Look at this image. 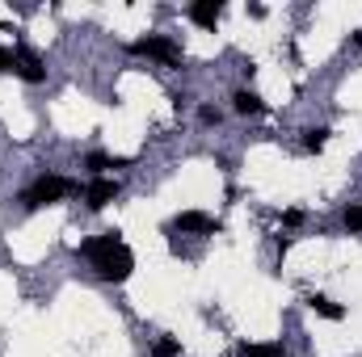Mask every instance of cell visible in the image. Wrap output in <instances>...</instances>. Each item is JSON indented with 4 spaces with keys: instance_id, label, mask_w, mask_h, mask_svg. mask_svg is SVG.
I'll return each instance as SVG.
<instances>
[{
    "instance_id": "ffe728a7",
    "label": "cell",
    "mask_w": 362,
    "mask_h": 357,
    "mask_svg": "<svg viewBox=\"0 0 362 357\" xmlns=\"http://www.w3.org/2000/svg\"><path fill=\"white\" fill-rule=\"evenodd\" d=\"M350 47H362V30H354V34H350Z\"/></svg>"
},
{
    "instance_id": "d6986e66",
    "label": "cell",
    "mask_w": 362,
    "mask_h": 357,
    "mask_svg": "<svg viewBox=\"0 0 362 357\" xmlns=\"http://www.w3.org/2000/svg\"><path fill=\"white\" fill-rule=\"evenodd\" d=\"M286 248H291V236H274V253H278V261L286 257Z\"/></svg>"
},
{
    "instance_id": "6da1fadb",
    "label": "cell",
    "mask_w": 362,
    "mask_h": 357,
    "mask_svg": "<svg viewBox=\"0 0 362 357\" xmlns=\"http://www.w3.org/2000/svg\"><path fill=\"white\" fill-rule=\"evenodd\" d=\"M72 193H81V185L68 177H59V173H42V177H34V185H25L21 189V210H42V206H55V202H64V198H72Z\"/></svg>"
},
{
    "instance_id": "5bb4252c",
    "label": "cell",
    "mask_w": 362,
    "mask_h": 357,
    "mask_svg": "<svg viewBox=\"0 0 362 357\" xmlns=\"http://www.w3.org/2000/svg\"><path fill=\"white\" fill-rule=\"evenodd\" d=\"M152 357H181V341L177 337H156L152 341Z\"/></svg>"
},
{
    "instance_id": "9c48e42d",
    "label": "cell",
    "mask_w": 362,
    "mask_h": 357,
    "mask_svg": "<svg viewBox=\"0 0 362 357\" xmlns=\"http://www.w3.org/2000/svg\"><path fill=\"white\" fill-rule=\"evenodd\" d=\"M303 303H308V311H316L320 320H329V324H341L346 320V307L341 303H333L329 294H320V290H312V294H303Z\"/></svg>"
},
{
    "instance_id": "30bf717a",
    "label": "cell",
    "mask_w": 362,
    "mask_h": 357,
    "mask_svg": "<svg viewBox=\"0 0 362 357\" xmlns=\"http://www.w3.org/2000/svg\"><path fill=\"white\" fill-rule=\"evenodd\" d=\"M232 109H236L240 118H257V114H266V101L253 89H236L232 92Z\"/></svg>"
},
{
    "instance_id": "7c38bea8",
    "label": "cell",
    "mask_w": 362,
    "mask_h": 357,
    "mask_svg": "<svg viewBox=\"0 0 362 357\" xmlns=\"http://www.w3.org/2000/svg\"><path fill=\"white\" fill-rule=\"evenodd\" d=\"M329 135H333L329 126H308V131H303V152H312V156H320V152L329 147Z\"/></svg>"
},
{
    "instance_id": "8992f818",
    "label": "cell",
    "mask_w": 362,
    "mask_h": 357,
    "mask_svg": "<svg viewBox=\"0 0 362 357\" xmlns=\"http://www.w3.org/2000/svg\"><path fill=\"white\" fill-rule=\"evenodd\" d=\"M114 248H122V231L114 227V231H101V236H93V240H81V248H76V257H85V261H101V257H110Z\"/></svg>"
},
{
    "instance_id": "3957f363",
    "label": "cell",
    "mask_w": 362,
    "mask_h": 357,
    "mask_svg": "<svg viewBox=\"0 0 362 357\" xmlns=\"http://www.w3.org/2000/svg\"><path fill=\"white\" fill-rule=\"evenodd\" d=\"M165 231H181V236H219L223 231V223L219 219H211L206 210H181L169 219V227Z\"/></svg>"
},
{
    "instance_id": "ac0fdd59",
    "label": "cell",
    "mask_w": 362,
    "mask_h": 357,
    "mask_svg": "<svg viewBox=\"0 0 362 357\" xmlns=\"http://www.w3.org/2000/svg\"><path fill=\"white\" fill-rule=\"evenodd\" d=\"M13 68H17V51L0 47V72H13Z\"/></svg>"
},
{
    "instance_id": "7a4b0ae2",
    "label": "cell",
    "mask_w": 362,
    "mask_h": 357,
    "mask_svg": "<svg viewBox=\"0 0 362 357\" xmlns=\"http://www.w3.org/2000/svg\"><path fill=\"white\" fill-rule=\"evenodd\" d=\"M131 55L156 59V63H165V68H181V63H185L181 47L169 38V34H144V38H135V42H131Z\"/></svg>"
},
{
    "instance_id": "277c9868",
    "label": "cell",
    "mask_w": 362,
    "mask_h": 357,
    "mask_svg": "<svg viewBox=\"0 0 362 357\" xmlns=\"http://www.w3.org/2000/svg\"><path fill=\"white\" fill-rule=\"evenodd\" d=\"M131 269H135V253H131L127 244H122V248H114L110 257L93 261V273H97L101 282H114V286H118V282H127V277H131Z\"/></svg>"
},
{
    "instance_id": "e0dca14e",
    "label": "cell",
    "mask_w": 362,
    "mask_h": 357,
    "mask_svg": "<svg viewBox=\"0 0 362 357\" xmlns=\"http://www.w3.org/2000/svg\"><path fill=\"white\" fill-rule=\"evenodd\" d=\"M308 223V214L299 210V206H291V210H282V227H303Z\"/></svg>"
},
{
    "instance_id": "2e32d148",
    "label": "cell",
    "mask_w": 362,
    "mask_h": 357,
    "mask_svg": "<svg viewBox=\"0 0 362 357\" xmlns=\"http://www.w3.org/2000/svg\"><path fill=\"white\" fill-rule=\"evenodd\" d=\"M240 353L245 357H286L282 345H240Z\"/></svg>"
},
{
    "instance_id": "5b68a950",
    "label": "cell",
    "mask_w": 362,
    "mask_h": 357,
    "mask_svg": "<svg viewBox=\"0 0 362 357\" xmlns=\"http://www.w3.org/2000/svg\"><path fill=\"white\" fill-rule=\"evenodd\" d=\"M13 76L17 80H25V85H47V59L34 51V47H17V68H13Z\"/></svg>"
},
{
    "instance_id": "8fae6325",
    "label": "cell",
    "mask_w": 362,
    "mask_h": 357,
    "mask_svg": "<svg viewBox=\"0 0 362 357\" xmlns=\"http://www.w3.org/2000/svg\"><path fill=\"white\" fill-rule=\"evenodd\" d=\"M85 169L93 177H101L105 169H131V156H110V152H89L85 156Z\"/></svg>"
},
{
    "instance_id": "9a60e30c",
    "label": "cell",
    "mask_w": 362,
    "mask_h": 357,
    "mask_svg": "<svg viewBox=\"0 0 362 357\" xmlns=\"http://www.w3.org/2000/svg\"><path fill=\"white\" fill-rule=\"evenodd\" d=\"M198 122H202V126H219V122H223V109L211 105V101H202V105H198Z\"/></svg>"
},
{
    "instance_id": "52a82bcc",
    "label": "cell",
    "mask_w": 362,
    "mask_h": 357,
    "mask_svg": "<svg viewBox=\"0 0 362 357\" xmlns=\"http://www.w3.org/2000/svg\"><path fill=\"white\" fill-rule=\"evenodd\" d=\"M118 193H122V181L118 177H93L89 189H85V206L89 210H105Z\"/></svg>"
},
{
    "instance_id": "4fadbf2b",
    "label": "cell",
    "mask_w": 362,
    "mask_h": 357,
    "mask_svg": "<svg viewBox=\"0 0 362 357\" xmlns=\"http://www.w3.org/2000/svg\"><path fill=\"white\" fill-rule=\"evenodd\" d=\"M341 227H346L350 236H358L362 231V202H350V206L341 210Z\"/></svg>"
},
{
    "instance_id": "ba28073f",
    "label": "cell",
    "mask_w": 362,
    "mask_h": 357,
    "mask_svg": "<svg viewBox=\"0 0 362 357\" xmlns=\"http://www.w3.org/2000/svg\"><path fill=\"white\" fill-rule=\"evenodd\" d=\"M185 17L198 30H215L219 17H223V0H194V4H185Z\"/></svg>"
}]
</instances>
